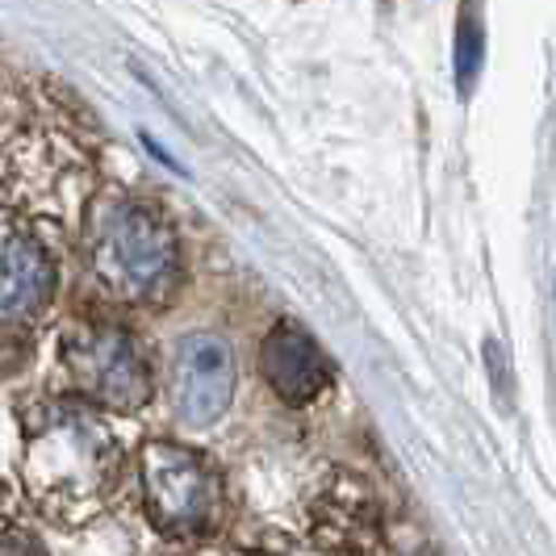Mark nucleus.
<instances>
[{
    "mask_svg": "<svg viewBox=\"0 0 556 556\" xmlns=\"http://www.w3.org/2000/svg\"><path fill=\"white\" fill-rule=\"evenodd\" d=\"M0 556H47V548L26 531H4L0 535Z\"/></svg>",
    "mask_w": 556,
    "mask_h": 556,
    "instance_id": "9",
    "label": "nucleus"
},
{
    "mask_svg": "<svg viewBox=\"0 0 556 556\" xmlns=\"http://www.w3.org/2000/svg\"><path fill=\"white\" fill-rule=\"evenodd\" d=\"M260 368H264V381L273 386V393H277L280 402H289V406L314 402L318 393L327 390V381H331L327 356L293 323H280V327L268 331L264 348H260Z\"/></svg>",
    "mask_w": 556,
    "mask_h": 556,
    "instance_id": "6",
    "label": "nucleus"
},
{
    "mask_svg": "<svg viewBox=\"0 0 556 556\" xmlns=\"http://www.w3.org/2000/svg\"><path fill=\"white\" fill-rule=\"evenodd\" d=\"M67 368L92 402L110 410H139L151 397V372L122 327H80L67 339Z\"/></svg>",
    "mask_w": 556,
    "mask_h": 556,
    "instance_id": "3",
    "label": "nucleus"
},
{
    "mask_svg": "<svg viewBox=\"0 0 556 556\" xmlns=\"http://www.w3.org/2000/svg\"><path fill=\"white\" fill-rule=\"evenodd\" d=\"M485 47V38H481V22H477L473 13H465L460 17V26H456V84L469 92L477 80V72H481V51Z\"/></svg>",
    "mask_w": 556,
    "mask_h": 556,
    "instance_id": "8",
    "label": "nucleus"
},
{
    "mask_svg": "<svg viewBox=\"0 0 556 556\" xmlns=\"http://www.w3.org/2000/svg\"><path fill=\"white\" fill-rule=\"evenodd\" d=\"M105 473V435L88 415L59 410L29 447V477L38 494H88Z\"/></svg>",
    "mask_w": 556,
    "mask_h": 556,
    "instance_id": "4",
    "label": "nucleus"
},
{
    "mask_svg": "<svg viewBox=\"0 0 556 556\" xmlns=\"http://www.w3.org/2000/svg\"><path fill=\"white\" fill-rule=\"evenodd\" d=\"M88 260L97 280L122 302H160L176 285V239L147 205L113 197L88 223Z\"/></svg>",
    "mask_w": 556,
    "mask_h": 556,
    "instance_id": "1",
    "label": "nucleus"
},
{
    "mask_svg": "<svg viewBox=\"0 0 556 556\" xmlns=\"http://www.w3.org/2000/svg\"><path fill=\"white\" fill-rule=\"evenodd\" d=\"M142 494L155 528L167 535H197L214 523L218 481L210 465L180 444L142 447Z\"/></svg>",
    "mask_w": 556,
    "mask_h": 556,
    "instance_id": "2",
    "label": "nucleus"
},
{
    "mask_svg": "<svg viewBox=\"0 0 556 556\" xmlns=\"http://www.w3.org/2000/svg\"><path fill=\"white\" fill-rule=\"evenodd\" d=\"M55 268L29 235L0 226V323H17L47 306Z\"/></svg>",
    "mask_w": 556,
    "mask_h": 556,
    "instance_id": "7",
    "label": "nucleus"
},
{
    "mask_svg": "<svg viewBox=\"0 0 556 556\" xmlns=\"http://www.w3.org/2000/svg\"><path fill=\"white\" fill-rule=\"evenodd\" d=\"M235 397V356L223 334L193 331L172 356V406L185 427H214Z\"/></svg>",
    "mask_w": 556,
    "mask_h": 556,
    "instance_id": "5",
    "label": "nucleus"
}]
</instances>
